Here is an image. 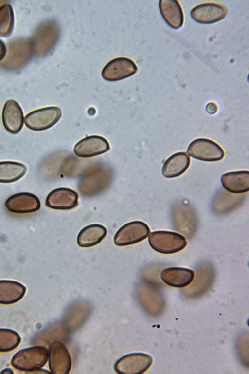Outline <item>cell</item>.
Masks as SVG:
<instances>
[{"label": "cell", "mask_w": 249, "mask_h": 374, "mask_svg": "<svg viewBox=\"0 0 249 374\" xmlns=\"http://www.w3.org/2000/svg\"><path fill=\"white\" fill-rule=\"evenodd\" d=\"M60 30L57 24L49 20L41 24L30 39L34 55L43 57L50 53L59 37Z\"/></svg>", "instance_id": "1"}, {"label": "cell", "mask_w": 249, "mask_h": 374, "mask_svg": "<svg viewBox=\"0 0 249 374\" xmlns=\"http://www.w3.org/2000/svg\"><path fill=\"white\" fill-rule=\"evenodd\" d=\"M48 359V351L43 346H33L17 352L11 360L12 366L21 371L31 373L42 367Z\"/></svg>", "instance_id": "2"}, {"label": "cell", "mask_w": 249, "mask_h": 374, "mask_svg": "<svg viewBox=\"0 0 249 374\" xmlns=\"http://www.w3.org/2000/svg\"><path fill=\"white\" fill-rule=\"evenodd\" d=\"M33 55L30 39H15L9 43L7 56L0 66L8 71L18 70L28 62Z\"/></svg>", "instance_id": "3"}, {"label": "cell", "mask_w": 249, "mask_h": 374, "mask_svg": "<svg viewBox=\"0 0 249 374\" xmlns=\"http://www.w3.org/2000/svg\"><path fill=\"white\" fill-rule=\"evenodd\" d=\"M151 247L156 251L164 254H174L186 247L185 238L178 233L167 231H157L151 233L148 239Z\"/></svg>", "instance_id": "4"}, {"label": "cell", "mask_w": 249, "mask_h": 374, "mask_svg": "<svg viewBox=\"0 0 249 374\" xmlns=\"http://www.w3.org/2000/svg\"><path fill=\"white\" fill-rule=\"evenodd\" d=\"M61 116L59 108L50 106L34 110L25 117L24 122L29 129L41 131L50 128L55 125Z\"/></svg>", "instance_id": "5"}, {"label": "cell", "mask_w": 249, "mask_h": 374, "mask_svg": "<svg viewBox=\"0 0 249 374\" xmlns=\"http://www.w3.org/2000/svg\"><path fill=\"white\" fill-rule=\"evenodd\" d=\"M171 219L175 230L189 238L195 234L197 221L191 207L182 204L175 205L172 208Z\"/></svg>", "instance_id": "6"}, {"label": "cell", "mask_w": 249, "mask_h": 374, "mask_svg": "<svg viewBox=\"0 0 249 374\" xmlns=\"http://www.w3.org/2000/svg\"><path fill=\"white\" fill-rule=\"evenodd\" d=\"M150 232L149 226L144 222L138 221L129 222L118 230L114 242L119 246L133 244L145 239Z\"/></svg>", "instance_id": "7"}, {"label": "cell", "mask_w": 249, "mask_h": 374, "mask_svg": "<svg viewBox=\"0 0 249 374\" xmlns=\"http://www.w3.org/2000/svg\"><path fill=\"white\" fill-rule=\"evenodd\" d=\"M188 152L192 157L205 161H219L224 156V150L220 145L206 138L192 141L188 147Z\"/></svg>", "instance_id": "8"}, {"label": "cell", "mask_w": 249, "mask_h": 374, "mask_svg": "<svg viewBox=\"0 0 249 374\" xmlns=\"http://www.w3.org/2000/svg\"><path fill=\"white\" fill-rule=\"evenodd\" d=\"M137 70V66L132 59L120 57L109 61L104 66L102 76L106 80L115 81L134 75Z\"/></svg>", "instance_id": "9"}, {"label": "cell", "mask_w": 249, "mask_h": 374, "mask_svg": "<svg viewBox=\"0 0 249 374\" xmlns=\"http://www.w3.org/2000/svg\"><path fill=\"white\" fill-rule=\"evenodd\" d=\"M152 357L144 353H136L120 358L115 365L120 374H141L146 371L152 364Z\"/></svg>", "instance_id": "10"}, {"label": "cell", "mask_w": 249, "mask_h": 374, "mask_svg": "<svg viewBox=\"0 0 249 374\" xmlns=\"http://www.w3.org/2000/svg\"><path fill=\"white\" fill-rule=\"evenodd\" d=\"M228 13L227 7L215 2H207L195 6L191 11V16L196 21L210 24L223 19Z\"/></svg>", "instance_id": "11"}, {"label": "cell", "mask_w": 249, "mask_h": 374, "mask_svg": "<svg viewBox=\"0 0 249 374\" xmlns=\"http://www.w3.org/2000/svg\"><path fill=\"white\" fill-rule=\"evenodd\" d=\"M5 206L10 212L17 214L33 213L41 207L39 198L29 192H20L9 197L5 202Z\"/></svg>", "instance_id": "12"}, {"label": "cell", "mask_w": 249, "mask_h": 374, "mask_svg": "<svg viewBox=\"0 0 249 374\" xmlns=\"http://www.w3.org/2000/svg\"><path fill=\"white\" fill-rule=\"evenodd\" d=\"M78 204V195L70 188L60 187L51 191L47 195L46 206L57 210H70Z\"/></svg>", "instance_id": "13"}, {"label": "cell", "mask_w": 249, "mask_h": 374, "mask_svg": "<svg viewBox=\"0 0 249 374\" xmlns=\"http://www.w3.org/2000/svg\"><path fill=\"white\" fill-rule=\"evenodd\" d=\"M48 359L50 370L53 374H65L70 370L71 357L67 348L60 342L55 341L50 345Z\"/></svg>", "instance_id": "14"}, {"label": "cell", "mask_w": 249, "mask_h": 374, "mask_svg": "<svg viewBox=\"0 0 249 374\" xmlns=\"http://www.w3.org/2000/svg\"><path fill=\"white\" fill-rule=\"evenodd\" d=\"M109 150V144L106 139L99 135H91L77 143L74 152L78 157L88 158L103 154Z\"/></svg>", "instance_id": "15"}, {"label": "cell", "mask_w": 249, "mask_h": 374, "mask_svg": "<svg viewBox=\"0 0 249 374\" xmlns=\"http://www.w3.org/2000/svg\"><path fill=\"white\" fill-rule=\"evenodd\" d=\"M2 121L5 130L16 134L22 129L24 124L23 112L19 104L14 100H7L2 111Z\"/></svg>", "instance_id": "16"}, {"label": "cell", "mask_w": 249, "mask_h": 374, "mask_svg": "<svg viewBox=\"0 0 249 374\" xmlns=\"http://www.w3.org/2000/svg\"><path fill=\"white\" fill-rule=\"evenodd\" d=\"M160 277L167 285L176 288H183L189 285L193 281V270L182 267H169L163 269Z\"/></svg>", "instance_id": "17"}, {"label": "cell", "mask_w": 249, "mask_h": 374, "mask_svg": "<svg viewBox=\"0 0 249 374\" xmlns=\"http://www.w3.org/2000/svg\"><path fill=\"white\" fill-rule=\"evenodd\" d=\"M161 15L167 24L175 29L182 27L184 23V14L179 2L176 0L159 1Z\"/></svg>", "instance_id": "18"}, {"label": "cell", "mask_w": 249, "mask_h": 374, "mask_svg": "<svg viewBox=\"0 0 249 374\" xmlns=\"http://www.w3.org/2000/svg\"><path fill=\"white\" fill-rule=\"evenodd\" d=\"M223 187L234 193H242L249 190V172L248 171L231 172L221 177Z\"/></svg>", "instance_id": "19"}, {"label": "cell", "mask_w": 249, "mask_h": 374, "mask_svg": "<svg viewBox=\"0 0 249 374\" xmlns=\"http://www.w3.org/2000/svg\"><path fill=\"white\" fill-rule=\"evenodd\" d=\"M190 163V158L186 153H176L164 162L162 168V175L169 178L180 176L187 170Z\"/></svg>", "instance_id": "20"}, {"label": "cell", "mask_w": 249, "mask_h": 374, "mask_svg": "<svg viewBox=\"0 0 249 374\" xmlns=\"http://www.w3.org/2000/svg\"><path fill=\"white\" fill-rule=\"evenodd\" d=\"M26 287L21 283L10 280H0V304H11L24 296Z\"/></svg>", "instance_id": "21"}, {"label": "cell", "mask_w": 249, "mask_h": 374, "mask_svg": "<svg viewBox=\"0 0 249 374\" xmlns=\"http://www.w3.org/2000/svg\"><path fill=\"white\" fill-rule=\"evenodd\" d=\"M107 234L106 228L99 224H92L84 227L77 236L78 244L82 247H89L100 243Z\"/></svg>", "instance_id": "22"}, {"label": "cell", "mask_w": 249, "mask_h": 374, "mask_svg": "<svg viewBox=\"0 0 249 374\" xmlns=\"http://www.w3.org/2000/svg\"><path fill=\"white\" fill-rule=\"evenodd\" d=\"M242 196L228 193L222 190L214 198L212 207L214 213L223 215L236 208L242 202Z\"/></svg>", "instance_id": "23"}, {"label": "cell", "mask_w": 249, "mask_h": 374, "mask_svg": "<svg viewBox=\"0 0 249 374\" xmlns=\"http://www.w3.org/2000/svg\"><path fill=\"white\" fill-rule=\"evenodd\" d=\"M27 171L26 166L12 161H0V183H10L21 179Z\"/></svg>", "instance_id": "24"}, {"label": "cell", "mask_w": 249, "mask_h": 374, "mask_svg": "<svg viewBox=\"0 0 249 374\" xmlns=\"http://www.w3.org/2000/svg\"><path fill=\"white\" fill-rule=\"evenodd\" d=\"M5 1L0 5V36H9L14 25V14L12 6Z\"/></svg>", "instance_id": "25"}, {"label": "cell", "mask_w": 249, "mask_h": 374, "mask_svg": "<svg viewBox=\"0 0 249 374\" xmlns=\"http://www.w3.org/2000/svg\"><path fill=\"white\" fill-rule=\"evenodd\" d=\"M21 337L16 331L6 328H0V352H10L20 344Z\"/></svg>", "instance_id": "26"}, {"label": "cell", "mask_w": 249, "mask_h": 374, "mask_svg": "<svg viewBox=\"0 0 249 374\" xmlns=\"http://www.w3.org/2000/svg\"><path fill=\"white\" fill-rule=\"evenodd\" d=\"M206 111L209 113H215L218 109L217 105L214 102L209 103L206 107Z\"/></svg>", "instance_id": "27"}, {"label": "cell", "mask_w": 249, "mask_h": 374, "mask_svg": "<svg viewBox=\"0 0 249 374\" xmlns=\"http://www.w3.org/2000/svg\"><path fill=\"white\" fill-rule=\"evenodd\" d=\"M6 51L7 49L5 44L3 41L0 39V62L5 58L6 55Z\"/></svg>", "instance_id": "28"}, {"label": "cell", "mask_w": 249, "mask_h": 374, "mask_svg": "<svg viewBox=\"0 0 249 374\" xmlns=\"http://www.w3.org/2000/svg\"><path fill=\"white\" fill-rule=\"evenodd\" d=\"M1 373H4V374H13L14 372H13L12 370L10 368H6L4 370H3Z\"/></svg>", "instance_id": "29"}, {"label": "cell", "mask_w": 249, "mask_h": 374, "mask_svg": "<svg viewBox=\"0 0 249 374\" xmlns=\"http://www.w3.org/2000/svg\"><path fill=\"white\" fill-rule=\"evenodd\" d=\"M5 1L0 0V5L4 3Z\"/></svg>", "instance_id": "30"}]
</instances>
